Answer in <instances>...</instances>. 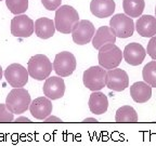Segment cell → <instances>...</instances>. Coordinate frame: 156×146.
I'll use <instances>...</instances> for the list:
<instances>
[{"label": "cell", "instance_id": "31", "mask_svg": "<svg viewBox=\"0 0 156 146\" xmlns=\"http://www.w3.org/2000/svg\"><path fill=\"white\" fill-rule=\"evenodd\" d=\"M2 75H3L2 68H1V66H0V80H1V79H2Z\"/></svg>", "mask_w": 156, "mask_h": 146}, {"label": "cell", "instance_id": "18", "mask_svg": "<svg viewBox=\"0 0 156 146\" xmlns=\"http://www.w3.org/2000/svg\"><path fill=\"white\" fill-rule=\"evenodd\" d=\"M130 95L136 103H146L152 97V87L144 81L134 82L130 87Z\"/></svg>", "mask_w": 156, "mask_h": 146}, {"label": "cell", "instance_id": "7", "mask_svg": "<svg viewBox=\"0 0 156 146\" xmlns=\"http://www.w3.org/2000/svg\"><path fill=\"white\" fill-rule=\"evenodd\" d=\"M110 27L118 38H129L134 33L133 19L126 14H115L110 21Z\"/></svg>", "mask_w": 156, "mask_h": 146}, {"label": "cell", "instance_id": "10", "mask_svg": "<svg viewBox=\"0 0 156 146\" xmlns=\"http://www.w3.org/2000/svg\"><path fill=\"white\" fill-rule=\"evenodd\" d=\"M95 34V28L93 24L88 19H81L74 26L72 30L73 41L79 46L87 44L92 40Z\"/></svg>", "mask_w": 156, "mask_h": 146}, {"label": "cell", "instance_id": "20", "mask_svg": "<svg viewBox=\"0 0 156 146\" xmlns=\"http://www.w3.org/2000/svg\"><path fill=\"white\" fill-rule=\"evenodd\" d=\"M55 33V25L48 17H40L35 21V34L38 38L49 39Z\"/></svg>", "mask_w": 156, "mask_h": 146}, {"label": "cell", "instance_id": "2", "mask_svg": "<svg viewBox=\"0 0 156 146\" xmlns=\"http://www.w3.org/2000/svg\"><path fill=\"white\" fill-rule=\"evenodd\" d=\"M32 99L27 90L24 88H14L11 90L5 99V106L11 113L15 115H21L29 109Z\"/></svg>", "mask_w": 156, "mask_h": 146}, {"label": "cell", "instance_id": "6", "mask_svg": "<svg viewBox=\"0 0 156 146\" xmlns=\"http://www.w3.org/2000/svg\"><path fill=\"white\" fill-rule=\"evenodd\" d=\"M52 66H53V71L58 76L62 78L68 77L76 69V58L71 52H60L55 55Z\"/></svg>", "mask_w": 156, "mask_h": 146}, {"label": "cell", "instance_id": "14", "mask_svg": "<svg viewBox=\"0 0 156 146\" xmlns=\"http://www.w3.org/2000/svg\"><path fill=\"white\" fill-rule=\"evenodd\" d=\"M122 56H124L127 64H129L131 66H138L144 61V58L146 56V51L140 43L131 42L125 47Z\"/></svg>", "mask_w": 156, "mask_h": 146}, {"label": "cell", "instance_id": "24", "mask_svg": "<svg viewBox=\"0 0 156 146\" xmlns=\"http://www.w3.org/2000/svg\"><path fill=\"white\" fill-rule=\"evenodd\" d=\"M5 5L10 12L15 15L23 14L28 9V0H5Z\"/></svg>", "mask_w": 156, "mask_h": 146}, {"label": "cell", "instance_id": "11", "mask_svg": "<svg viewBox=\"0 0 156 146\" xmlns=\"http://www.w3.org/2000/svg\"><path fill=\"white\" fill-rule=\"evenodd\" d=\"M105 85L110 90L122 92L129 87V77L128 74L120 68H114L106 71Z\"/></svg>", "mask_w": 156, "mask_h": 146}, {"label": "cell", "instance_id": "5", "mask_svg": "<svg viewBox=\"0 0 156 146\" xmlns=\"http://www.w3.org/2000/svg\"><path fill=\"white\" fill-rule=\"evenodd\" d=\"M105 78H106V71L104 68L99 66H91L83 71V81L86 88L92 92L100 91L105 85Z\"/></svg>", "mask_w": 156, "mask_h": 146}, {"label": "cell", "instance_id": "4", "mask_svg": "<svg viewBox=\"0 0 156 146\" xmlns=\"http://www.w3.org/2000/svg\"><path fill=\"white\" fill-rule=\"evenodd\" d=\"M98 60L101 67L104 69H114L122 63V52L115 43H108L103 46L99 50Z\"/></svg>", "mask_w": 156, "mask_h": 146}, {"label": "cell", "instance_id": "22", "mask_svg": "<svg viewBox=\"0 0 156 146\" xmlns=\"http://www.w3.org/2000/svg\"><path fill=\"white\" fill-rule=\"evenodd\" d=\"M116 122H136L138 121V114L132 106L125 105L119 107L115 115Z\"/></svg>", "mask_w": 156, "mask_h": 146}, {"label": "cell", "instance_id": "23", "mask_svg": "<svg viewBox=\"0 0 156 146\" xmlns=\"http://www.w3.org/2000/svg\"><path fill=\"white\" fill-rule=\"evenodd\" d=\"M142 77L144 82L152 88H156V61L150 62L144 66L142 69Z\"/></svg>", "mask_w": 156, "mask_h": 146}, {"label": "cell", "instance_id": "30", "mask_svg": "<svg viewBox=\"0 0 156 146\" xmlns=\"http://www.w3.org/2000/svg\"><path fill=\"white\" fill-rule=\"evenodd\" d=\"M97 121L98 120L95 119V118H91V117H88V118L83 120V122H97Z\"/></svg>", "mask_w": 156, "mask_h": 146}, {"label": "cell", "instance_id": "27", "mask_svg": "<svg viewBox=\"0 0 156 146\" xmlns=\"http://www.w3.org/2000/svg\"><path fill=\"white\" fill-rule=\"evenodd\" d=\"M146 53L149 54L154 61H156V36L152 37L151 40H150L149 43H147Z\"/></svg>", "mask_w": 156, "mask_h": 146}, {"label": "cell", "instance_id": "28", "mask_svg": "<svg viewBox=\"0 0 156 146\" xmlns=\"http://www.w3.org/2000/svg\"><path fill=\"white\" fill-rule=\"evenodd\" d=\"M61 121L62 119H60V118H58L55 116H51V115L44 119V122H61Z\"/></svg>", "mask_w": 156, "mask_h": 146}, {"label": "cell", "instance_id": "12", "mask_svg": "<svg viewBox=\"0 0 156 146\" xmlns=\"http://www.w3.org/2000/svg\"><path fill=\"white\" fill-rule=\"evenodd\" d=\"M44 96L50 100H58L63 97L65 93V82L60 76H52L46 79V82L42 88Z\"/></svg>", "mask_w": 156, "mask_h": 146}, {"label": "cell", "instance_id": "33", "mask_svg": "<svg viewBox=\"0 0 156 146\" xmlns=\"http://www.w3.org/2000/svg\"><path fill=\"white\" fill-rule=\"evenodd\" d=\"M0 1H2V0H0Z\"/></svg>", "mask_w": 156, "mask_h": 146}, {"label": "cell", "instance_id": "8", "mask_svg": "<svg viewBox=\"0 0 156 146\" xmlns=\"http://www.w3.org/2000/svg\"><path fill=\"white\" fill-rule=\"evenodd\" d=\"M5 78L7 82L13 88H23L28 82V71L21 64H11L5 68Z\"/></svg>", "mask_w": 156, "mask_h": 146}, {"label": "cell", "instance_id": "17", "mask_svg": "<svg viewBox=\"0 0 156 146\" xmlns=\"http://www.w3.org/2000/svg\"><path fill=\"white\" fill-rule=\"evenodd\" d=\"M116 35L114 30L108 26H101L95 32L92 38V46L95 50H99L103 46L108 43H115L116 41Z\"/></svg>", "mask_w": 156, "mask_h": 146}, {"label": "cell", "instance_id": "1", "mask_svg": "<svg viewBox=\"0 0 156 146\" xmlns=\"http://www.w3.org/2000/svg\"><path fill=\"white\" fill-rule=\"evenodd\" d=\"M79 22V14L71 5H61L54 17L55 29L62 34H72L74 26Z\"/></svg>", "mask_w": 156, "mask_h": 146}, {"label": "cell", "instance_id": "13", "mask_svg": "<svg viewBox=\"0 0 156 146\" xmlns=\"http://www.w3.org/2000/svg\"><path fill=\"white\" fill-rule=\"evenodd\" d=\"M53 106H52L51 100L47 96H40L32 101L29 105V112L35 119L44 120L47 117L51 115Z\"/></svg>", "mask_w": 156, "mask_h": 146}, {"label": "cell", "instance_id": "9", "mask_svg": "<svg viewBox=\"0 0 156 146\" xmlns=\"http://www.w3.org/2000/svg\"><path fill=\"white\" fill-rule=\"evenodd\" d=\"M35 32V23L27 15L20 14L11 21V34L17 38H28Z\"/></svg>", "mask_w": 156, "mask_h": 146}, {"label": "cell", "instance_id": "32", "mask_svg": "<svg viewBox=\"0 0 156 146\" xmlns=\"http://www.w3.org/2000/svg\"><path fill=\"white\" fill-rule=\"evenodd\" d=\"M155 15H156V7H155ZM156 17V16H155Z\"/></svg>", "mask_w": 156, "mask_h": 146}, {"label": "cell", "instance_id": "29", "mask_svg": "<svg viewBox=\"0 0 156 146\" xmlns=\"http://www.w3.org/2000/svg\"><path fill=\"white\" fill-rule=\"evenodd\" d=\"M15 122H30V120L27 117H17L15 119Z\"/></svg>", "mask_w": 156, "mask_h": 146}, {"label": "cell", "instance_id": "3", "mask_svg": "<svg viewBox=\"0 0 156 146\" xmlns=\"http://www.w3.org/2000/svg\"><path fill=\"white\" fill-rule=\"evenodd\" d=\"M52 63L51 61L44 54H36L29 58L27 63V71L28 75L36 80H44L50 77L52 71Z\"/></svg>", "mask_w": 156, "mask_h": 146}, {"label": "cell", "instance_id": "19", "mask_svg": "<svg viewBox=\"0 0 156 146\" xmlns=\"http://www.w3.org/2000/svg\"><path fill=\"white\" fill-rule=\"evenodd\" d=\"M89 109L94 115H102L106 113L108 108V100L104 93L100 91H94L89 97Z\"/></svg>", "mask_w": 156, "mask_h": 146}, {"label": "cell", "instance_id": "15", "mask_svg": "<svg viewBox=\"0 0 156 146\" xmlns=\"http://www.w3.org/2000/svg\"><path fill=\"white\" fill-rule=\"evenodd\" d=\"M115 8L116 5L114 0H91L90 2L91 13L99 19L112 16Z\"/></svg>", "mask_w": 156, "mask_h": 146}, {"label": "cell", "instance_id": "16", "mask_svg": "<svg viewBox=\"0 0 156 146\" xmlns=\"http://www.w3.org/2000/svg\"><path fill=\"white\" fill-rule=\"evenodd\" d=\"M136 29L138 34L144 38L156 36V17L152 15H141L136 22Z\"/></svg>", "mask_w": 156, "mask_h": 146}, {"label": "cell", "instance_id": "26", "mask_svg": "<svg viewBox=\"0 0 156 146\" xmlns=\"http://www.w3.org/2000/svg\"><path fill=\"white\" fill-rule=\"evenodd\" d=\"M62 0H41V3L44 5V7L49 11H54L58 10L61 7Z\"/></svg>", "mask_w": 156, "mask_h": 146}, {"label": "cell", "instance_id": "21", "mask_svg": "<svg viewBox=\"0 0 156 146\" xmlns=\"http://www.w3.org/2000/svg\"><path fill=\"white\" fill-rule=\"evenodd\" d=\"M122 8L126 15L132 17H140L145 8L144 0H122Z\"/></svg>", "mask_w": 156, "mask_h": 146}, {"label": "cell", "instance_id": "25", "mask_svg": "<svg viewBox=\"0 0 156 146\" xmlns=\"http://www.w3.org/2000/svg\"><path fill=\"white\" fill-rule=\"evenodd\" d=\"M14 120V114L11 113L5 104L0 103V122H12Z\"/></svg>", "mask_w": 156, "mask_h": 146}]
</instances>
